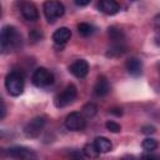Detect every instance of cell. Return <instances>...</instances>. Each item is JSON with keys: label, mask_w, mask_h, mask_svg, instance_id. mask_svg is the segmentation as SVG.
Instances as JSON below:
<instances>
[{"label": "cell", "mask_w": 160, "mask_h": 160, "mask_svg": "<svg viewBox=\"0 0 160 160\" xmlns=\"http://www.w3.org/2000/svg\"><path fill=\"white\" fill-rule=\"evenodd\" d=\"M20 42H21V36L14 26L6 25L2 28L0 34V48L2 52L12 51L20 45Z\"/></svg>", "instance_id": "6da1fadb"}, {"label": "cell", "mask_w": 160, "mask_h": 160, "mask_svg": "<svg viewBox=\"0 0 160 160\" xmlns=\"http://www.w3.org/2000/svg\"><path fill=\"white\" fill-rule=\"evenodd\" d=\"M5 88L11 96H19L24 91V76L19 71H11L5 78Z\"/></svg>", "instance_id": "7a4b0ae2"}, {"label": "cell", "mask_w": 160, "mask_h": 160, "mask_svg": "<svg viewBox=\"0 0 160 160\" xmlns=\"http://www.w3.org/2000/svg\"><path fill=\"white\" fill-rule=\"evenodd\" d=\"M42 10L49 22H55L56 19L61 18L65 12L64 4L59 0H46L42 5Z\"/></svg>", "instance_id": "3957f363"}, {"label": "cell", "mask_w": 160, "mask_h": 160, "mask_svg": "<svg viewBox=\"0 0 160 160\" xmlns=\"http://www.w3.org/2000/svg\"><path fill=\"white\" fill-rule=\"evenodd\" d=\"M32 84L38 88H46L54 82V75L46 68H38L32 74Z\"/></svg>", "instance_id": "277c9868"}, {"label": "cell", "mask_w": 160, "mask_h": 160, "mask_svg": "<svg viewBox=\"0 0 160 160\" xmlns=\"http://www.w3.org/2000/svg\"><path fill=\"white\" fill-rule=\"evenodd\" d=\"M45 124H46L45 116H36L24 126V134L28 138H38L41 134L42 129L45 128Z\"/></svg>", "instance_id": "5b68a950"}, {"label": "cell", "mask_w": 160, "mask_h": 160, "mask_svg": "<svg viewBox=\"0 0 160 160\" xmlns=\"http://www.w3.org/2000/svg\"><path fill=\"white\" fill-rule=\"evenodd\" d=\"M76 95H78V90H76L75 85H72V84L68 85L64 89V91L56 96V99H55V106L56 108H65V106L70 105L76 99Z\"/></svg>", "instance_id": "8992f818"}, {"label": "cell", "mask_w": 160, "mask_h": 160, "mask_svg": "<svg viewBox=\"0 0 160 160\" xmlns=\"http://www.w3.org/2000/svg\"><path fill=\"white\" fill-rule=\"evenodd\" d=\"M86 126V120L80 112H70L65 118V128L71 131H80Z\"/></svg>", "instance_id": "52a82bcc"}, {"label": "cell", "mask_w": 160, "mask_h": 160, "mask_svg": "<svg viewBox=\"0 0 160 160\" xmlns=\"http://www.w3.org/2000/svg\"><path fill=\"white\" fill-rule=\"evenodd\" d=\"M69 70H70V72H71L74 76H76V78H79V79H82V78H85V76L88 75V72H89V64H88L86 60L79 59V60L74 61V62L70 65Z\"/></svg>", "instance_id": "ba28073f"}, {"label": "cell", "mask_w": 160, "mask_h": 160, "mask_svg": "<svg viewBox=\"0 0 160 160\" xmlns=\"http://www.w3.org/2000/svg\"><path fill=\"white\" fill-rule=\"evenodd\" d=\"M6 154L10 158H14V159H30V158H35V154L29 148L19 146V145L9 148L6 150Z\"/></svg>", "instance_id": "9c48e42d"}, {"label": "cell", "mask_w": 160, "mask_h": 160, "mask_svg": "<svg viewBox=\"0 0 160 160\" xmlns=\"http://www.w3.org/2000/svg\"><path fill=\"white\" fill-rule=\"evenodd\" d=\"M21 14L22 16L28 20V21H35L39 19V11H38V8L30 2V1H25L22 5H21Z\"/></svg>", "instance_id": "30bf717a"}, {"label": "cell", "mask_w": 160, "mask_h": 160, "mask_svg": "<svg viewBox=\"0 0 160 160\" xmlns=\"http://www.w3.org/2000/svg\"><path fill=\"white\" fill-rule=\"evenodd\" d=\"M110 91V84H109V80L104 76V75H100L96 80V84L94 86V92L96 96L99 98H102L105 95H108V92Z\"/></svg>", "instance_id": "8fae6325"}, {"label": "cell", "mask_w": 160, "mask_h": 160, "mask_svg": "<svg viewBox=\"0 0 160 160\" xmlns=\"http://www.w3.org/2000/svg\"><path fill=\"white\" fill-rule=\"evenodd\" d=\"M126 70L134 78L140 76L142 72V61L138 58H130L126 61Z\"/></svg>", "instance_id": "7c38bea8"}, {"label": "cell", "mask_w": 160, "mask_h": 160, "mask_svg": "<svg viewBox=\"0 0 160 160\" xmlns=\"http://www.w3.org/2000/svg\"><path fill=\"white\" fill-rule=\"evenodd\" d=\"M70 38H71V31H70V29H68V28H65V26L59 28V29L55 30L54 34H52V40H54V42L58 44V45H64V44H66V42L70 40Z\"/></svg>", "instance_id": "4fadbf2b"}, {"label": "cell", "mask_w": 160, "mask_h": 160, "mask_svg": "<svg viewBox=\"0 0 160 160\" xmlns=\"http://www.w3.org/2000/svg\"><path fill=\"white\" fill-rule=\"evenodd\" d=\"M99 8L106 15H115L120 10L116 0H99Z\"/></svg>", "instance_id": "5bb4252c"}, {"label": "cell", "mask_w": 160, "mask_h": 160, "mask_svg": "<svg viewBox=\"0 0 160 160\" xmlns=\"http://www.w3.org/2000/svg\"><path fill=\"white\" fill-rule=\"evenodd\" d=\"M94 145L96 146V149H98L100 152H109V151L112 149L111 141H110L108 138H105V136H98V138H95Z\"/></svg>", "instance_id": "9a60e30c"}, {"label": "cell", "mask_w": 160, "mask_h": 160, "mask_svg": "<svg viewBox=\"0 0 160 160\" xmlns=\"http://www.w3.org/2000/svg\"><path fill=\"white\" fill-rule=\"evenodd\" d=\"M125 51H126V46H125L122 42H114V44L109 48V50H108V52H106V56H109V58H119V56H121Z\"/></svg>", "instance_id": "2e32d148"}, {"label": "cell", "mask_w": 160, "mask_h": 160, "mask_svg": "<svg viewBox=\"0 0 160 160\" xmlns=\"http://www.w3.org/2000/svg\"><path fill=\"white\" fill-rule=\"evenodd\" d=\"M108 32H109V38L112 40V42H122L125 39L122 30L116 28V26H110Z\"/></svg>", "instance_id": "e0dca14e"}, {"label": "cell", "mask_w": 160, "mask_h": 160, "mask_svg": "<svg viewBox=\"0 0 160 160\" xmlns=\"http://www.w3.org/2000/svg\"><path fill=\"white\" fill-rule=\"evenodd\" d=\"M82 154H84V156H85V158L95 159V158H98V156H99L100 151L96 149V146H95V145H94V142H92V144H86V145L84 146V149H82Z\"/></svg>", "instance_id": "ac0fdd59"}, {"label": "cell", "mask_w": 160, "mask_h": 160, "mask_svg": "<svg viewBox=\"0 0 160 160\" xmlns=\"http://www.w3.org/2000/svg\"><path fill=\"white\" fill-rule=\"evenodd\" d=\"M78 31H79V34L82 35V36H90V35L95 31V29H94L92 25H90V24H88V22H80V24L78 25Z\"/></svg>", "instance_id": "d6986e66"}, {"label": "cell", "mask_w": 160, "mask_h": 160, "mask_svg": "<svg viewBox=\"0 0 160 160\" xmlns=\"http://www.w3.org/2000/svg\"><path fill=\"white\" fill-rule=\"evenodd\" d=\"M158 145H159L158 141H156L155 139H152V138H146V139H144L142 142H141L142 149H144L145 151H149V152L154 151V150L158 148Z\"/></svg>", "instance_id": "ffe728a7"}, {"label": "cell", "mask_w": 160, "mask_h": 160, "mask_svg": "<svg viewBox=\"0 0 160 160\" xmlns=\"http://www.w3.org/2000/svg\"><path fill=\"white\" fill-rule=\"evenodd\" d=\"M96 111H98V108H96V105L95 104H92V102H89V104H86L84 108H82V112H84V115H86V116H94L95 114H96Z\"/></svg>", "instance_id": "44dd1931"}, {"label": "cell", "mask_w": 160, "mask_h": 160, "mask_svg": "<svg viewBox=\"0 0 160 160\" xmlns=\"http://www.w3.org/2000/svg\"><path fill=\"white\" fill-rule=\"evenodd\" d=\"M105 126H106V129H108L109 131H111V132H119V131L121 130V126H120L118 122H115V121H108V122L105 124Z\"/></svg>", "instance_id": "7402d4cb"}, {"label": "cell", "mask_w": 160, "mask_h": 160, "mask_svg": "<svg viewBox=\"0 0 160 160\" xmlns=\"http://www.w3.org/2000/svg\"><path fill=\"white\" fill-rule=\"evenodd\" d=\"M156 130H155V128L152 126V125H146V126H142V132L144 134H146V135H149V134H154Z\"/></svg>", "instance_id": "603a6c76"}, {"label": "cell", "mask_w": 160, "mask_h": 160, "mask_svg": "<svg viewBox=\"0 0 160 160\" xmlns=\"http://www.w3.org/2000/svg\"><path fill=\"white\" fill-rule=\"evenodd\" d=\"M29 36H30V39H32V40H40V38H41L42 35H41V32H39L36 29H34V30L30 32Z\"/></svg>", "instance_id": "cb8c5ba5"}, {"label": "cell", "mask_w": 160, "mask_h": 160, "mask_svg": "<svg viewBox=\"0 0 160 160\" xmlns=\"http://www.w3.org/2000/svg\"><path fill=\"white\" fill-rule=\"evenodd\" d=\"M154 26H155L158 30H160V12L154 18Z\"/></svg>", "instance_id": "d4e9b609"}, {"label": "cell", "mask_w": 160, "mask_h": 160, "mask_svg": "<svg viewBox=\"0 0 160 160\" xmlns=\"http://www.w3.org/2000/svg\"><path fill=\"white\" fill-rule=\"evenodd\" d=\"M0 102H1V114H0V119H4V118H5V112H6V108H5L4 100H1Z\"/></svg>", "instance_id": "484cf974"}, {"label": "cell", "mask_w": 160, "mask_h": 160, "mask_svg": "<svg viewBox=\"0 0 160 160\" xmlns=\"http://www.w3.org/2000/svg\"><path fill=\"white\" fill-rule=\"evenodd\" d=\"M74 1H75V4L79 5V6H85V5H88V4L90 2V0H74Z\"/></svg>", "instance_id": "4316f807"}, {"label": "cell", "mask_w": 160, "mask_h": 160, "mask_svg": "<svg viewBox=\"0 0 160 160\" xmlns=\"http://www.w3.org/2000/svg\"><path fill=\"white\" fill-rule=\"evenodd\" d=\"M110 112H111V114H114V115H116V116H121V115H122L121 109H112Z\"/></svg>", "instance_id": "83f0119b"}, {"label": "cell", "mask_w": 160, "mask_h": 160, "mask_svg": "<svg viewBox=\"0 0 160 160\" xmlns=\"http://www.w3.org/2000/svg\"><path fill=\"white\" fill-rule=\"evenodd\" d=\"M142 158H145V159H159L158 155H151V154H149V155H142Z\"/></svg>", "instance_id": "f1b7e54d"}, {"label": "cell", "mask_w": 160, "mask_h": 160, "mask_svg": "<svg viewBox=\"0 0 160 160\" xmlns=\"http://www.w3.org/2000/svg\"><path fill=\"white\" fill-rule=\"evenodd\" d=\"M159 70H160V64H159Z\"/></svg>", "instance_id": "f546056e"}]
</instances>
